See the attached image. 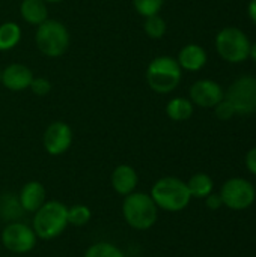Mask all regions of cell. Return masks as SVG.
<instances>
[{
	"label": "cell",
	"mask_w": 256,
	"mask_h": 257,
	"mask_svg": "<svg viewBox=\"0 0 256 257\" xmlns=\"http://www.w3.org/2000/svg\"><path fill=\"white\" fill-rule=\"evenodd\" d=\"M72 140H74L72 128L66 122L54 120L45 128L44 137H42V145L48 155L59 157L71 148Z\"/></svg>",
	"instance_id": "obj_10"
},
{
	"label": "cell",
	"mask_w": 256,
	"mask_h": 257,
	"mask_svg": "<svg viewBox=\"0 0 256 257\" xmlns=\"http://www.w3.org/2000/svg\"><path fill=\"white\" fill-rule=\"evenodd\" d=\"M92 218V212L86 205H74L68 208V224L74 227L86 226Z\"/></svg>",
	"instance_id": "obj_23"
},
{
	"label": "cell",
	"mask_w": 256,
	"mask_h": 257,
	"mask_svg": "<svg viewBox=\"0 0 256 257\" xmlns=\"http://www.w3.org/2000/svg\"><path fill=\"white\" fill-rule=\"evenodd\" d=\"M205 205H207V208L211 209V211L220 209V208L223 206V202H222V199H220V194L211 193L210 196H207V197H205Z\"/></svg>",
	"instance_id": "obj_27"
},
{
	"label": "cell",
	"mask_w": 256,
	"mask_h": 257,
	"mask_svg": "<svg viewBox=\"0 0 256 257\" xmlns=\"http://www.w3.org/2000/svg\"><path fill=\"white\" fill-rule=\"evenodd\" d=\"M47 5L50 3V5H57V3H62V2H65V0H44Z\"/></svg>",
	"instance_id": "obj_31"
},
{
	"label": "cell",
	"mask_w": 256,
	"mask_h": 257,
	"mask_svg": "<svg viewBox=\"0 0 256 257\" xmlns=\"http://www.w3.org/2000/svg\"><path fill=\"white\" fill-rule=\"evenodd\" d=\"M214 111H216V116H217L220 120H229V119L235 114V110H234L232 104H231L226 98H223V99L214 107Z\"/></svg>",
	"instance_id": "obj_26"
},
{
	"label": "cell",
	"mask_w": 256,
	"mask_h": 257,
	"mask_svg": "<svg viewBox=\"0 0 256 257\" xmlns=\"http://www.w3.org/2000/svg\"><path fill=\"white\" fill-rule=\"evenodd\" d=\"M149 196L158 209L167 212H180L186 209L192 200L187 182L175 176L160 178L152 185Z\"/></svg>",
	"instance_id": "obj_2"
},
{
	"label": "cell",
	"mask_w": 256,
	"mask_h": 257,
	"mask_svg": "<svg viewBox=\"0 0 256 257\" xmlns=\"http://www.w3.org/2000/svg\"><path fill=\"white\" fill-rule=\"evenodd\" d=\"M164 5V0H133V6L136 12L146 18L151 15H157Z\"/></svg>",
	"instance_id": "obj_24"
},
{
	"label": "cell",
	"mask_w": 256,
	"mask_h": 257,
	"mask_svg": "<svg viewBox=\"0 0 256 257\" xmlns=\"http://www.w3.org/2000/svg\"><path fill=\"white\" fill-rule=\"evenodd\" d=\"M177 62L180 63L181 69L192 72L199 71L207 63V51L198 44H187L180 50Z\"/></svg>",
	"instance_id": "obj_15"
},
{
	"label": "cell",
	"mask_w": 256,
	"mask_h": 257,
	"mask_svg": "<svg viewBox=\"0 0 256 257\" xmlns=\"http://www.w3.org/2000/svg\"><path fill=\"white\" fill-rule=\"evenodd\" d=\"M193 102L187 98H172L166 104V114L175 122L189 120L193 114Z\"/></svg>",
	"instance_id": "obj_18"
},
{
	"label": "cell",
	"mask_w": 256,
	"mask_h": 257,
	"mask_svg": "<svg viewBox=\"0 0 256 257\" xmlns=\"http://www.w3.org/2000/svg\"><path fill=\"white\" fill-rule=\"evenodd\" d=\"M83 257H125V253L116 244L100 241L92 244Z\"/></svg>",
	"instance_id": "obj_21"
},
{
	"label": "cell",
	"mask_w": 256,
	"mask_h": 257,
	"mask_svg": "<svg viewBox=\"0 0 256 257\" xmlns=\"http://www.w3.org/2000/svg\"><path fill=\"white\" fill-rule=\"evenodd\" d=\"M35 44L44 56L54 59L63 56L68 51L71 35L68 27L62 21L48 18L42 24L36 26Z\"/></svg>",
	"instance_id": "obj_5"
},
{
	"label": "cell",
	"mask_w": 256,
	"mask_h": 257,
	"mask_svg": "<svg viewBox=\"0 0 256 257\" xmlns=\"http://www.w3.org/2000/svg\"><path fill=\"white\" fill-rule=\"evenodd\" d=\"M51 87H53V86H51V81H50L48 78H45V77H33V80H32L29 89H30L35 95H38V96H45V95L50 93Z\"/></svg>",
	"instance_id": "obj_25"
},
{
	"label": "cell",
	"mask_w": 256,
	"mask_h": 257,
	"mask_svg": "<svg viewBox=\"0 0 256 257\" xmlns=\"http://www.w3.org/2000/svg\"><path fill=\"white\" fill-rule=\"evenodd\" d=\"M143 30L151 39H161L166 35L167 24H166L164 18H161L160 14H157V15H151V17L145 18Z\"/></svg>",
	"instance_id": "obj_22"
},
{
	"label": "cell",
	"mask_w": 256,
	"mask_h": 257,
	"mask_svg": "<svg viewBox=\"0 0 256 257\" xmlns=\"http://www.w3.org/2000/svg\"><path fill=\"white\" fill-rule=\"evenodd\" d=\"M234 107L235 114H252L256 111V78L243 75L228 89L225 96Z\"/></svg>",
	"instance_id": "obj_9"
},
{
	"label": "cell",
	"mask_w": 256,
	"mask_h": 257,
	"mask_svg": "<svg viewBox=\"0 0 256 257\" xmlns=\"http://www.w3.org/2000/svg\"><path fill=\"white\" fill-rule=\"evenodd\" d=\"M20 15L30 26H39L48 20V6L44 0H21Z\"/></svg>",
	"instance_id": "obj_16"
},
{
	"label": "cell",
	"mask_w": 256,
	"mask_h": 257,
	"mask_svg": "<svg viewBox=\"0 0 256 257\" xmlns=\"http://www.w3.org/2000/svg\"><path fill=\"white\" fill-rule=\"evenodd\" d=\"M250 42L246 33L237 27H225L216 36V50L229 63H241L249 57Z\"/></svg>",
	"instance_id": "obj_6"
},
{
	"label": "cell",
	"mask_w": 256,
	"mask_h": 257,
	"mask_svg": "<svg viewBox=\"0 0 256 257\" xmlns=\"http://www.w3.org/2000/svg\"><path fill=\"white\" fill-rule=\"evenodd\" d=\"M187 188L190 191L192 199L193 197H196V199H205L207 196H210L213 193L214 182H213L211 176L207 175V173H195L189 179Z\"/></svg>",
	"instance_id": "obj_19"
},
{
	"label": "cell",
	"mask_w": 256,
	"mask_h": 257,
	"mask_svg": "<svg viewBox=\"0 0 256 257\" xmlns=\"http://www.w3.org/2000/svg\"><path fill=\"white\" fill-rule=\"evenodd\" d=\"M220 199L223 205L232 211H244L253 205L256 199L255 187L243 178H232L220 188Z\"/></svg>",
	"instance_id": "obj_8"
},
{
	"label": "cell",
	"mask_w": 256,
	"mask_h": 257,
	"mask_svg": "<svg viewBox=\"0 0 256 257\" xmlns=\"http://www.w3.org/2000/svg\"><path fill=\"white\" fill-rule=\"evenodd\" d=\"M33 72L24 63H11L2 69V86L11 92H23L30 87Z\"/></svg>",
	"instance_id": "obj_12"
},
{
	"label": "cell",
	"mask_w": 256,
	"mask_h": 257,
	"mask_svg": "<svg viewBox=\"0 0 256 257\" xmlns=\"http://www.w3.org/2000/svg\"><path fill=\"white\" fill-rule=\"evenodd\" d=\"M21 27L14 21H5L0 24V51L14 50L21 41Z\"/></svg>",
	"instance_id": "obj_17"
},
{
	"label": "cell",
	"mask_w": 256,
	"mask_h": 257,
	"mask_svg": "<svg viewBox=\"0 0 256 257\" xmlns=\"http://www.w3.org/2000/svg\"><path fill=\"white\" fill-rule=\"evenodd\" d=\"M249 56L253 59V62L256 63V42L253 45H250V53H249Z\"/></svg>",
	"instance_id": "obj_30"
},
{
	"label": "cell",
	"mask_w": 256,
	"mask_h": 257,
	"mask_svg": "<svg viewBox=\"0 0 256 257\" xmlns=\"http://www.w3.org/2000/svg\"><path fill=\"white\" fill-rule=\"evenodd\" d=\"M24 214L20 202H18V196L15 194H3L0 196V218L12 223V221H18L20 217Z\"/></svg>",
	"instance_id": "obj_20"
},
{
	"label": "cell",
	"mask_w": 256,
	"mask_h": 257,
	"mask_svg": "<svg viewBox=\"0 0 256 257\" xmlns=\"http://www.w3.org/2000/svg\"><path fill=\"white\" fill-rule=\"evenodd\" d=\"M246 167L252 175L256 176V148H252L246 154Z\"/></svg>",
	"instance_id": "obj_28"
},
{
	"label": "cell",
	"mask_w": 256,
	"mask_h": 257,
	"mask_svg": "<svg viewBox=\"0 0 256 257\" xmlns=\"http://www.w3.org/2000/svg\"><path fill=\"white\" fill-rule=\"evenodd\" d=\"M247 12H249L250 20H252V21L256 24V0H250L249 8H247Z\"/></svg>",
	"instance_id": "obj_29"
},
{
	"label": "cell",
	"mask_w": 256,
	"mask_h": 257,
	"mask_svg": "<svg viewBox=\"0 0 256 257\" xmlns=\"http://www.w3.org/2000/svg\"><path fill=\"white\" fill-rule=\"evenodd\" d=\"M145 77L151 90L166 95L174 92L181 83L183 69L175 57L158 56L149 62Z\"/></svg>",
	"instance_id": "obj_4"
},
{
	"label": "cell",
	"mask_w": 256,
	"mask_h": 257,
	"mask_svg": "<svg viewBox=\"0 0 256 257\" xmlns=\"http://www.w3.org/2000/svg\"><path fill=\"white\" fill-rule=\"evenodd\" d=\"M68 226V206L59 200H47L36 212H33L32 229L38 239H56Z\"/></svg>",
	"instance_id": "obj_1"
},
{
	"label": "cell",
	"mask_w": 256,
	"mask_h": 257,
	"mask_svg": "<svg viewBox=\"0 0 256 257\" xmlns=\"http://www.w3.org/2000/svg\"><path fill=\"white\" fill-rule=\"evenodd\" d=\"M122 217L134 230H149L158 220V208L148 193L134 191L122 200Z\"/></svg>",
	"instance_id": "obj_3"
},
{
	"label": "cell",
	"mask_w": 256,
	"mask_h": 257,
	"mask_svg": "<svg viewBox=\"0 0 256 257\" xmlns=\"http://www.w3.org/2000/svg\"><path fill=\"white\" fill-rule=\"evenodd\" d=\"M38 242V236L32 226L21 223V221H12L8 223L2 230V244L3 247L14 253V254H26L30 253Z\"/></svg>",
	"instance_id": "obj_7"
},
{
	"label": "cell",
	"mask_w": 256,
	"mask_h": 257,
	"mask_svg": "<svg viewBox=\"0 0 256 257\" xmlns=\"http://www.w3.org/2000/svg\"><path fill=\"white\" fill-rule=\"evenodd\" d=\"M110 182H112L113 190L119 196L125 197V196L136 191V188L139 185V175H137V172H136V169L133 166L119 164L112 172Z\"/></svg>",
	"instance_id": "obj_13"
},
{
	"label": "cell",
	"mask_w": 256,
	"mask_h": 257,
	"mask_svg": "<svg viewBox=\"0 0 256 257\" xmlns=\"http://www.w3.org/2000/svg\"><path fill=\"white\" fill-rule=\"evenodd\" d=\"M0 84H2V68H0Z\"/></svg>",
	"instance_id": "obj_32"
},
{
	"label": "cell",
	"mask_w": 256,
	"mask_h": 257,
	"mask_svg": "<svg viewBox=\"0 0 256 257\" xmlns=\"http://www.w3.org/2000/svg\"><path fill=\"white\" fill-rule=\"evenodd\" d=\"M18 202L24 212H27V214L36 212L47 202L45 187L38 181L26 182L18 193Z\"/></svg>",
	"instance_id": "obj_14"
},
{
	"label": "cell",
	"mask_w": 256,
	"mask_h": 257,
	"mask_svg": "<svg viewBox=\"0 0 256 257\" xmlns=\"http://www.w3.org/2000/svg\"><path fill=\"white\" fill-rule=\"evenodd\" d=\"M190 101L202 108H214L223 98L225 92L222 86L213 80H198L190 87Z\"/></svg>",
	"instance_id": "obj_11"
}]
</instances>
